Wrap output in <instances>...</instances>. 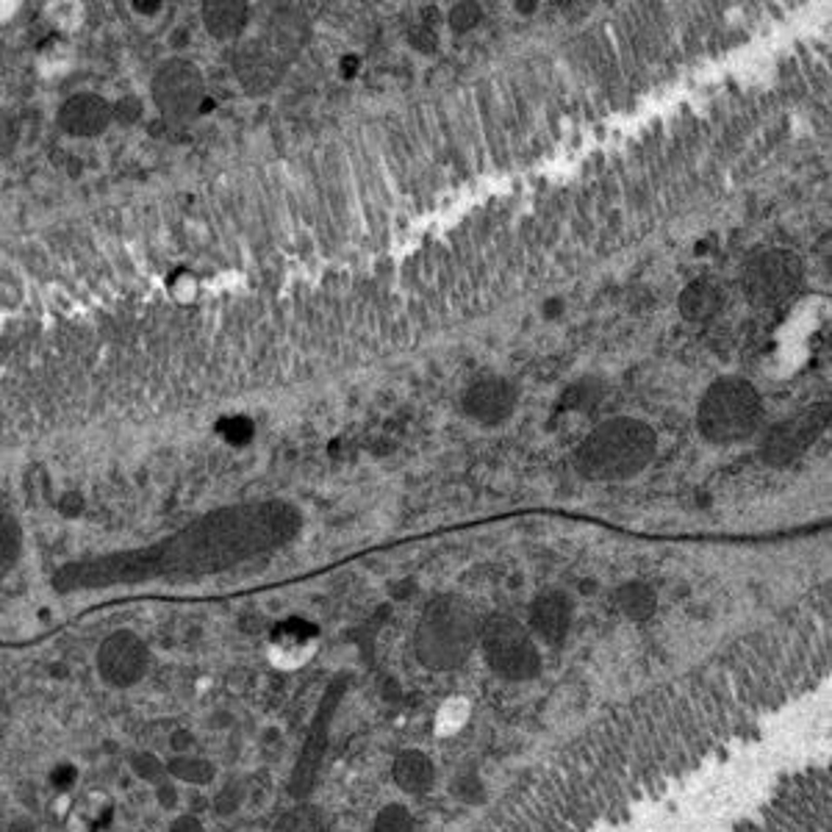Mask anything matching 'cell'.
Here are the masks:
<instances>
[{"mask_svg": "<svg viewBox=\"0 0 832 832\" xmlns=\"http://www.w3.org/2000/svg\"><path fill=\"white\" fill-rule=\"evenodd\" d=\"M300 530V513L283 502H256L212 513L181 536L167 541L158 552L119 555L76 566L56 577L59 589H87L108 583L142 580L148 575H203L247 561L253 555L276 550Z\"/></svg>", "mask_w": 832, "mask_h": 832, "instance_id": "1", "label": "cell"}, {"mask_svg": "<svg viewBox=\"0 0 832 832\" xmlns=\"http://www.w3.org/2000/svg\"><path fill=\"white\" fill-rule=\"evenodd\" d=\"M657 450V436L647 422L616 417L589 433L577 447L575 463L589 481H627L636 477Z\"/></svg>", "mask_w": 832, "mask_h": 832, "instance_id": "2", "label": "cell"}, {"mask_svg": "<svg viewBox=\"0 0 832 832\" xmlns=\"http://www.w3.org/2000/svg\"><path fill=\"white\" fill-rule=\"evenodd\" d=\"M481 616L461 597H436L417 627V655L431 669H456L481 641Z\"/></svg>", "mask_w": 832, "mask_h": 832, "instance_id": "3", "label": "cell"}, {"mask_svg": "<svg viewBox=\"0 0 832 832\" xmlns=\"http://www.w3.org/2000/svg\"><path fill=\"white\" fill-rule=\"evenodd\" d=\"M303 31L306 26L300 14L276 12L264 20L256 34H247L236 51V73L244 87L264 92L278 84L300 48Z\"/></svg>", "mask_w": 832, "mask_h": 832, "instance_id": "4", "label": "cell"}, {"mask_svg": "<svg viewBox=\"0 0 832 832\" xmlns=\"http://www.w3.org/2000/svg\"><path fill=\"white\" fill-rule=\"evenodd\" d=\"M764 413V402L744 377H721L707 388L696 411V422L707 441L732 445L752 436Z\"/></svg>", "mask_w": 832, "mask_h": 832, "instance_id": "5", "label": "cell"}, {"mask_svg": "<svg viewBox=\"0 0 832 832\" xmlns=\"http://www.w3.org/2000/svg\"><path fill=\"white\" fill-rule=\"evenodd\" d=\"M481 647L488 666L508 680H530L541 671L533 636L511 616H491L483 622Z\"/></svg>", "mask_w": 832, "mask_h": 832, "instance_id": "6", "label": "cell"}, {"mask_svg": "<svg viewBox=\"0 0 832 832\" xmlns=\"http://www.w3.org/2000/svg\"><path fill=\"white\" fill-rule=\"evenodd\" d=\"M744 295L752 306L775 308L796 295L802 283V261L794 251H764L752 256L744 267Z\"/></svg>", "mask_w": 832, "mask_h": 832, "instance_id": "7", "label": "cell"}, {"mask_svg": "<svg viewBox=\"0 0 832 832\" xmlns=\"http://www.w3.org/2000/svg\"><path fill=\"white\" fill-rule=\"evenodd\" d=\"M153 103L158 112L172 123H187L201 112L203 94H206V81L197 64L187 59H169L158 64L151 81Z\"/></svg>", "mask_w": 832, "mask_h": 832, "instance_id": "8", "label": "cell"}, {"mask_svg": "<svg viewBox=\"0 0 832 832\" xmlns=\"http://www.w3.org/2000/svg\"><path fill=\"white\" fill-rule=\"evenodd\" d=\"M94 666H98L101 680L112 686V689H133V686H139L148 677L151 650H148V644L139 639L137 632L117 630L98 647Z\"/></svg>", "mask_w": 832, "mask_h": 832, "instance_id": "9", "label": "cell"}, {"mask_svg": "<svg viewBox=\"0 0 832 832\" xmlns=\"http://www.w3.org/2000/svg\"><path fill=\"white\" fill-rule=\"evenodd\" d=\"M827 420H830V411L824 406H816L796 413L794 420L775 425L764 441V458L771 466H789V463H794L821 436Z\"/></svg>", "mask_w": 832, "mask_h": 832, "instance_id": "10", "label": "cell"}, {"mask_svg": "<svg viewBox=\"0 0 832 832\" xmlns=\"http://www.w3.org/2000/svg\"><path fill=\"white\" fill-rule=\"evenodd\" d=\"M342 694H345V680H336L331 689L325 691L320 707H317L311 732H308L306 746H303L300 764H297L295 777H292V794L295 796H306L308 791H311L313 777H317V769H320L322 764V755H325L328 750V735H331L333 714H336L338 702H342Z\"/></svg>", "mask_w": 832, "mask_h": 832, "instance_id": "11", "label": "cell"}, {"mask_svg": "<svg viewBox=\"0 0 832 832\" xmlns=\"http://www.w3.org/2000/svg\"><path fill=\"white\" fill-rule=\"evenodd\" d=\"M513 408H516V388L505 377H481L463 395V411L481 425H500L511 417Z\"/></svg>", "mask_w": 832, "mask_h": 832, "instance_id": "12", "label": "cell"}, {"mask_svg": "<svg viewBox=\"0 0 832 832\" xmlns=\"http://www.w3.org/2000/svg\"><path fill=\"white\" fill-rule=\"evenodd\" d=\"M112 103L98 92H78L59 108V128L69 137L92 139L101 137L112 126Z\"/></svg>", "mask_w": 832, "mask_h": 832, "instance_id": "13", "label": "cell"}, {"mask_svg": "<svg viewBox=\"0 0 832 832\" xmlns=\"http://www.w3.org/2000/svg\"><path fill=\"white\" fill-rule=\"evenodd\" d=\"M530 625L538 632V639H545L547 644L564 641L572 625V600L564 591H545L533 600Z\"/></svg>", "mask_w": 832, "mask_h": 832, "instance_id": "14", "label": "cell"}, {"mask_svg": "<svg viewBox=\"0 0 832 832\" xmlns=\"http://www.w3.org/2000/svg\"><path fill=\"white\" fill-rule=\"evenodd\" d=\"M313 647H317V632L313 627L303 625H286L272 636L269 641V661L278 669H297L311 657Z\"/></svg>", "mask_w": 832, "mask_h": 832, "instance_id": "15", "label": "cell"}, {"mask_svg": "<svg viewBox=\"0 0 832 832\" xmlns=\"http://www.w3.org/2000/svg\"><path fill=\"white\" fill-rule=\"evenodd\" d=\"M203 26L214 39H236L251 26V7L244 0H208L203 3Z\"/></svg>", "mask_w": 832, "mask_h": 832, "instance_id": "16", "label": "cell"}, {"mask_svg": "<svg viewBox=\"0 0 832 832\" xmlns=\"http://www.w3.org/2000/svg\"><path fill=\"white\" fill-rule=\"evenodd\" d=\"M725 308V289L721 283L702 278V281L689 283L680 295V313L689 322H707Z\"/></svg>", "mask_w": 832, "mask_h": 832, "instance_id": "17", "label": "cell"}, {"mask_svg": "<svg viewBox=\"0 0 832 832\" xmlns=\"http://www.w3.org/2000/svg\"><path fill=\"white\" fill-rule=\"evenodd\" d=\"M114 802L106 791H89L87 796L69 805V832H101L112 824Z\"/></svg>", "mask_w": 832, "mask_h": 832, "instance_id": "18", "label": "cell"}, {"mask_svg": "<svg viewBox=\"0 0 832 832\" xmlns=\"http://www.w3.org/2000/svg\"><path fill=\"white\" fill-rule=\"evenodd\" d=\"M392 777L406 794H422L436 780V769L433 760L420 750H406L397 755L395 766H392Z\"/></svg>", "mask_w": 832, "mask_h": 832, "instance_id": "19", "label": "cell"}, {"mask_svg": "<svg viewBox=\"0 0 832 832\" xmlns=\"http://www.w3.org/2000/svg\"><path fill=\"white\" fill-rule=\"evenodd\" d=\"M164 771L172 780L187 782V785H212L214 777H217V766L212 760H203V757L194 755L169 757L167 764H164Z\"/></svg>", "mask_w": 832, "mask_h": 832, "instance_id": "20", "label": "cell"}, {"mask_svg": "<svg viewBox=\"0 0 832 832\" xmlns=\"http://www.w3.org/2000/svg\"><path fill=\"white\" fill-rule=\"evenodd\" d=\"M616 605H619V611L627 616V619L641 622V619H650V616L655 614L657 597L650 586L627 583V586H622V589L616 591Z\"/></svg>", "mask_w": 832, "mask_h": 832, "instance_id": "21", "label": "cell"}, {"mask_svg": "<svg viewBox=\"0 0 832 832\" xmlns=\"http://www.w3.org/2000/svg\"><path fill=\"white\" fill-rule=\"evenodd\" d=\"M20 552H23V530H20L17 520L0 513V580L17 564Z\"/></svg>", "mask_w": 832, "mask_h": 832, "instance_id": "22", "label": "cell"}, {"mask_svg": "<svg viewBox=\"0 0 832 832\" xmlns=\"http://www.w3.org/2000/svg\"><path fill=\"white\" fill-rule=\"evenodd\" d=\"M472 716V705L466 696H450L445 705L438 707L436 714V730L438 735H452V732L461 730Z\"/></svg>", "mask_w": 832, "mask_h": 832, "instance_id": "23", "label": "cell"}, {"mask_svg": "<svg viewBox=\"0 0 832 832\" xmlns=\"http://www.w3.org/2000/svg\"><path fill=\"white\" fill-rule=\"evenodd\" d=\"M375 832H413V816L406 805H386L375 816Z\"/></svg>", "mask_w": 832, "mask_h": 832, "instance_id": "24", "label": "cell"}, {"mask_svg": "<svg viewBox=\"0 0 832 832\" xmlns=\"http://www.w3.org/2000/svg\"><path fill=\"white\" fill-rule=\"evenodd\" d=\"M131 771L139 777V780L144 782H162V775H164V764L158 760L153 752H137V755L131 757Z\"/></svg>", "mask_w": 832, "mask_h": 832, "instance_id": "25", "label": "cell"}, {"mask_svg": "<svg viewBox=\"0 0 832 832\" xmlns=\"http://www.w3.org/2000/svg\"><path fill=\"white\" fill-rule=\"evenodd\" d=\"M144 114V103L142 98H137V94H126V98H119L117 103L112 106V119L114 123H119V126H133V123H139Z\"/></svg>", "mask_w": 832, "mask_h": 832, "instance_id": "26", "label": "cell"}, {"mask_svg": "<svg viewBox=\"0 0 832 832\" xmlns=\"http://www.w3.org/2000/svg\"><path fill=\"white\" fill-rule=\"evenodd\" d=\"M477 20H481V7L477 3H456L450 9V26L456 31H470L472 26H477Z\"/></svg>", "mask_w": 832, "mask_h": 832, "instance_id": "27", "label": "cell"}, {"mask_svg": "<svg viewBox=\"0 0 832 832\" xmlns=\"http://www.w3.org/2000/svg\"><path fill=\"white\" fill-rule=\"evenodd\" d=\"M14 144H17V119L9 112H0V162L12 156Z\"/></svg>", "mask_w": 832, "mask_h": 832, "instance_id": "28", "label": "cell"}, {"mask_svg": "<svg viewBox=\"0 0 832 832\" xmlns=\"http://www.w3.org/2000/svg\"><path fill=\"white\" fill-rule=\"evenodd\" d=\"M276 832H317V819L308 814H289L278 821Z\"/></svg>", "mask_w": 832, "mask_h": 832, "instance_id": "29", "label": "cell"}, {"mask_svg": "<svg viewBox=\"0 0 832 832\" xmlns=\"http://www.w3.org/2000/svg\"><path fill=\"white\" fill-rule=\"evenodd\" d=\"M242 799H244V791L239 789V785H231V789H226L217 796V799H214V807H217L219 816H231L236 814Z\"/></svg>", "mask_w": 832, "mask_h": 832, "instance_id": "30", "label": "cell"}, {"mask_svg": "<svg viewBox=\"0 0 832 832\" xmlns=\"http://www.w3.org/2000/svg\"><path fill=\"white\" fill-rule=\"evenodd\" d=\"M76 780H78V771H76V766H69V764H62V766H59V769L51 775V785H53V789H56V791H67V789H73V782H76Z\"/></svg>", "mask_w": 832, "mask_h": 832, "instance_id": "31", "label": "cell"}, {"mask_svg": "<svg viewBox=\"0 0 832 832\" xmlns=\"http://www.w3.org/2000/svg\"><path fill=\"white\" fill-rule=\"evenodd\" d=\"M156 799H158V805L167 807V810H172V807L178 805V789L172 785V782H158Z\"/></svg>", "mask_w": 832, "mask_h": 832, "instance_id": "32", "label": "cell"}, {"mask_svg": "<svg viewBox=\"0 0 832 832\" xmlns=\"http://www.w3.org/2000/svg\"><path fill=\"white\" fill-rule=\"evenodd\" d=\"M169 832H206V830H203V824H201V819H197V816L183 814V816H178L176 821H172Z\"/></svg>", "mask_w": 832, "mask_h": 832, "instance_id": "33", "label": "cell"}, {"mask_svg": "<svg viewBox=\"0 0 832 832\" xmlns=\"http://www.w3.org/2000/svg\"><path fill=\"white\" fill-rule=\"evenodd\" d=\"M192 746H194V735L189 730H178L176 735H172V750H176L178 755H187Z\"/></svg>", "mask_w": 832, "mask_h": 832, "instance_id": "34", "label": "cell"}, {"mask_svg": "<svg viewBox=\"0 0 832 832\" xmlns=\"http://www.w3.org/2000/svg\"><path fill=\"white\" fill-rule=\"evenodd\" d=\"M7 832H37V824H34V819H28V816H17V819L9 824Z\"/></svg>", "mask_w": 832, "mask_h": 832, "instance_id": "35", "label": "cell"}, {"mask_svg": "<svg viewBox=\"0 0 832 832\" xmlns=\"http://www.w3.org/2000/svg\"><path fill=\"white\" fill-rule=\"evenodd\" d=\"M81 505H84V502H81V495H67V497H64L62 511L67 513V516H73V513L81 511Z\"/></svg>", "mask_w": 832, "mask_h": 832, "instance_id": "36", "label": "cell"}, {"mask_svg": "<svg viewBox=\"0 0 832 832\" xmlns=\"http://www.w3.org/2000/svg\"><path fill=\"white\" fill-rule=\"evenodd\" d=\"M133 9H137V12H142V14H156V12H162V3H133Z\"/></svg>", "mask_w": 832, "mask_h": 832, "instance_id": "37", "label": "cell"}]
</instances>
